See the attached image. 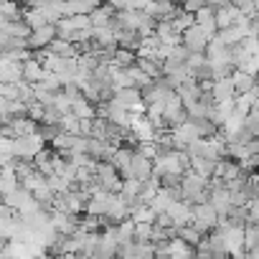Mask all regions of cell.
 <instances>
[{
	"label": "cell",
	"mask_w": 259,
	"mask_h": 259,
	"mask_svg": "<svg viewBox=\"0 0 259 259\" xmlns=\"http://www.w3.org/2000/svg\"><path fill=\"white\" fill-rule=\"evenodd\" d=\"M234 89H236V97H241V94H249V92H254L256 89V76H249L246 71H234Z\"/></svg>",
	"instance_id": "cell-18"
},
{
	"label": "cell",
	"mask_w": 259,
	"mask_h": 259,
	"mask_svg": "<svg viewBox=\"0 0 259 259\" xmlns=\"http://www.w3.org/2000/svg\"><path fill=\"white\" fill-rule=\"evenodd\" d=\"M181 188H183V196H186V201L191 203L198 193H203V191H211V181H206V178H201L198 173H193V170H188L186 176H183V183H181Z\"/></svg>",
	"instance_id": "cell-5"
},
{
	"label": "cell",
	"mask_w": 259,
	"mask_h": 259,
	"mask_svg": "<svg viewBox=\"0 0 259 259\" xmlns=\"http://www.w3.org/2000/svg\"><path fill=\"white\" fill-rule=\"evenodd\" d=\"M21 188V178L13 168H3V178H0V191H3V196H11Z\"/></svg>",
	"instance_id": "cell-19"
},
{
	"label": "cell",
	"mask_w": 259,
	"mask_h": 259,
	"mask_svg": "<svg viewBox=\"0 0 259 259\" xmlns=\"http://www.w3.org/2000/svg\"><path fill=\"white\" fill-rule=\"evenodd\" d=\"M51 224L56 226V231L61 236H76L81 229V219L74 213H64V211H54L51 213Z\"/></svg>",
	"instance_id": "cell-4"
},
{
	"label": "cell",
	"mask_w": 259,
	"mask_h": 259,
	"mask_svg": "<svg viewBox=\"0 0 259 259\" xmlns=\"http://www.w3.org/2000/svg\"><path fill=\"white\" fill-rule=\"evenodd\" d=\"M0 33H8V36L21 38V41H28L33 36V31L26 21H3V18H0Z\"/></svg>",
	"instance_id": "cell-7"
},
{
	"label": "cell",
	"mask_w": 259,
	"mask_h": 259,
	"mask_svg": "<svg viewBox=\"0 0 259 259\" xmlns=\"http://www.w3.org/2000/svg\"><path fill=\"white\" fill-rule=\"evenodd\" d=\"M170 23H173V31L183 36L188 28H193V26H196V16H191V13H186L183 8H178V13L170 18Z\"/></svg>",
	"instance_id": "cell-21"
},
{
	"label": "cell",
	"mask_w": 259,
	"mask_h": 259,
	"mask_svg": "<svg viewBox=\"0 0 259 259\" xmlns=\"http://www.w3.org/2000/svg\"><path fill=\"white\" fill-rule=\"evenodd\" d=\"M44 92H51V94H61L64 92V79L59 76V74H49L46 71V76H44V81L38 84Z\"/></svg>",
	"instance_id": "cell-26"
},
{
	"label": "cell",
	"mask_w": 259,
	"mask_h": 259,
	"mask_svg": "<svg viewBox=\"0 0 259 259\" xmlns=\"http://www.w3.org/2000/svg\"><path fill=\"white\" fill-rule=\"evenodd\" d=\"M130 133L138 138V143H155V138H158L155 124L148 119V114L145 117L133 114V119H130Z\"/></svg>",
	"instance_id": "cell-3"
},
{
	"label": "cell",
	"mask_w": 259,
	"mask_h": 259,
	"mask_svg": "<svg viewBox=\"0 0 259 259\" xmlns=\"http://www.w3.org/2000/svg\"><path fill=\"white\" fill-rule=\"evenodd\" d=\"M211 206L219 211V216H229V211H231V193H229V188H211Z\"/></svg>",
	"instance_id": "cell-12"
},
{
	"label": "cell",
	"mask_w": 259,
	"mask_h": 259,
	"mask_svg": "<svg viewBox=\"0 0 259 259\" xmlns=\"http://www.w3.org/2000/svg\"><path fill=\"white\" fill-rule=\"evenodd\" d=\"M44 76H46L44 64H41L36 56H33L31 61H26V64H23V79H26L28 84H33V87H36V84H41V81H44Z\"/></svg>",
	"instance_id": "cell-15"
},
{
	"label": "cell",
	"mask_w": 259,
	"mask_h": 259,
	"mask_svg": "<svg viewBox=\"0 0 259 259\" xmlns=\"http://www.w3.org/2000/svg\"><path fill=\"white\" fill-rule=\"evenodd\" d=\"M117 239H119V246L122 244H135V221L133 219L117 224Z\"/></svg>",
	"instance_id": "cell-23"
},
{
	"label": "cell",
	"mask_w": 259,
	"mask_h": 259,
	"mask_svg": "<svg viewBox=\"0 0 259 259\" xmlns=\"http://www.w3.org/2000/svg\"><path fill=\"white\" fill-rule=\"evenodd\" d=\"M23 8H26V13H23V21H26V23L31 26V31H41V28L51 26L44 11H31L28 6H23Z\"/></svg>",
	"instance_id": "cell-22"
},
{
	"label": "cell",
	"mask_w": 259,
	"mask_h": 259,
	"mask_svg": "<svg viewBox=\"0 0 259 259\" xmlns=\"http://www.w3.org/2000/svg\"><path fill=\"white\" fill-rule=\"evenodd\" d=\"M114 97H117V102H119V104H124L127 109H133V107H138V104H143V102H145V97H143V89H138V87L119 89Z\"/></svg>",
	"instance_id": "cell-16"
},
{
	"label": "cell",
	"mask_w": 259,
	"mask_h": 259,
	"mask_svg": "<svg viewBox=\"0 0 259 259\" xmlns=\"http://www.w3.org/2000/svg\"><path fill=\"white\" fill-rule=\"evenodd\" d=\"M249 224H259V198H254L249 206Z\"/></svg>",
	"instance_id": "cell-38"
},
{
	"label": "cell",
	"mask_w": 259,
	"mask_h": 259,
	"mask_svg": "<svg viewBox=\"0 0 259 259\" xmlns=\"http://www.w3.org/2000/svg\"><path fill=\"white\" fill-rule=\"evenodd\" d=\"M0 99L21 102V87L18 84H0Z\"/></svg>",
	"instance_id": "cell-31"
},
{
	"label": "cell",
	"mask_w": 259,
	"mask_h": 259,
	"mask_svg": "<svg viewBox=\"0 0 259 259\" xmlns=\"http://www.w3.org/2000/svg\"><path fill=\"white\" fill-rule=\"evenodd\" d=\"M191 170H193V173H198L201 178L211 181V178L216 176V163H213V160H208V158H191Z\"/></svg>",
	"instance_id": "cell-20"
},
{
	"label": "cell",
	"mask_w": 259,
	"mask_h": 259,
	"mask_svg": "<svg viewBox=\"0 0 259 259\" xmlns=\"http://www.w3.org/2000/svg\"><path fill=\"white\" fill-rule=\"evenodd\" d=\"M153 173H155L153 160H148L145 155H140V153L135 150V155H133V176H135L140 183H148V181L153 178Z\"/></svg>",
	"instance_id": "cell-8"
},
{
	"label": "cell",
	"mask_w": 259,
	"mask_h": 259,
	"mask_svg": "<svg viewBox=\"0 0 259 259\" xmlns=\"http://www.w3.org/2000/svg\"><path fill=\"white\" fill-rule=\"evenodd\" d=\"M196 23H198V26H201V28H203L208 36H211V38L219 33V26H216V11L211 8V3H208V6H206V8L198 13V16H196Z\"/></svg>",
	"instance_id": "cell-14"
},
{
	"label": "cell",
	"mask_w": 259,
	"mask_h": 259,
	"mask_svg": "<svg viewBox=\"0 0 259 259\" xmlns=\"http://www.w3.org/2000/svg\"><path fill=\"white\" fill-rule=\"evenodd\" d=\"M79 130H81V119H79L76 114H64V117H61V133L79 138Z\"/></svg>",
	"instance_id": "cell-27"
},
{
	"label": "cell",
	"mask_w": 259,
	"mask_h": 259,
	"mask_svg": "<svg viewBox=\"0 0 259 259\" xmlns=\"http://www.w3.org/2000/svg\"><path fill=\"white\" fill-rule=\"evenodd\" d=\"M21 186H23L26 191H31V193H36V191H38L41 186H46V178H44V176H41V173L36 170L33 176H28L26 181H21Z\"/></svg>",
	"instance_id": "cell-32"
},
{
	"label": "cell",
	"mask_w": 259,
	"mask_h": 259,
	"mask_svg": "<svg viewBox=\"0 0 259 259\" xmlns=\"http://www.w3.org/2000/svg\"><path fill=\"white\" fill-rule=\"evenodd\" d=\"M71 114H76L79 119H97V104H92L84 94L71 99Z\"/></svg>",
	"instance_id": "cell-11"
},
{
	"label": "cell",
	"mask_w": 259,
	"mask_h": 259,
	"mask_svg": "<svg viewBox=\"0 0 259 259\" xmlns=\"http://www.w3.org/2000/svg\"><path fill=\"white\" fill-rule=\"evenodd\" d=\"M244 246H246V251H251V249L259 246V226L256 224H249L246 226V231H244Z\"/></svg>",
	"instance_id": "cell-28"
},
{
	"label": "cell",
	"mask_w": 259,
	"mask_h": 259,
	"mask_svg": "<svg viewBox=\"0 0 259 259\" xmlns=\"http://www.w3.org/2000/svg\"><path fill=\"white\" fill-rule=\"evenodd\" d=\"M31 201H33V193H31V191H26L23 186H21L16 193L3 196V206H8V208H13V211H18V213H21V211H23V208H26Z\"/></svg>",
	"instance_id": "cell-10"
},
{
	"label": "cell",
	"mask_w": 259,
	"mask_h": 259,
	"mask_svg": "<svg viewBox=\"0 0 259 259\" xmlns=\"http://www.w3.org/2000/svg\"><path fill=\"white\" fill-rule=\"evenodd\" d=\"M216 178H221L224 183H231V181L246 178V176H244V170H241V163H236V160H231V158H224V160L216 163Z\"/></svg>",
	"instance_id": "cell-6"
},
{
	"label": "cell",
	"mask_w": 259,
	"mask_h": 259,
	"mask_svg": "<svg viewBox=\"0 0 259 259\" xmlns=\"http://www.w3.org/2000/svg\"><path fill=\"white\" fill-rule=\"evenodd\" d=\"M97 8H99L97 0H71V3H66V18H74V16H92Z\"/></svg>",
	"instance_id": "cell-13"
},
{
	"label": "cell",
	"mask_w": 259,
	"mask_h": 259,
	"mask_svg": "<svg viewBox=\"0 0 259 259\" xmlns=\"http://www.w3.org/2000/svg\"><path fill=\"white\" fill-rule=\"evenodd\" d=\"M138 153L145 155L148 160H155V158H158V148H155V143H140V145H138Z\"/></svg>",
	"instance_id": "cell-35"
},
{
	"label": "cell",
	"mask_w": 259,
	"mask_h": 259,
	"mask_svg": "<svg viewBox=\"0 0 259 259\" xmlns=\"http://www.w3.org/2000/svg\"><path fill=\"white\" fill-rule=\"evenodd\" d=\"M170 135H173V143H176V150H183V153H186V150H188V148H191L193 143H198V140H203V138L198 135V130H196V124H193L191 119H188L186 124H181V127H176V130H173V133H170Z\"/></svg>",
	"instance_id": "cell-1"
},
{
	"label": "cell",
	"mask_w": 259,
	"mask_h": 259,
	"mask_svg": "<svg viewBox=\"0 0 259 259\" xmlns=\"http://www.w3.org/2000/svg\"><path fill=\"white\" fill-rule=\"evenodd\" d=\"M211 94H213V102H216V104H219V102H226V99H236L234 79H231V76H226V79H219V81H213V89H211Z\"/></svg>",
	"instance_id": "cell-9"
},
{
	"label": "cell",
	"mask_w": 259,
	"mask_h": 259,
	"mask_svg": "<svg viewBox=\"0 0 259 259\" xmlns=\"http://www.w3.org/2000/svg\"><path fill=\"white\" fill-rule=\"evenodd\" d=\"M153 231H155V224H135V241L138 244L153 241Z\"/></svg>",
	"instance_id": "cell-30"
},
{
	"label": "cell",
	"mask_w": 259,
	"mask_h": 259,
	"mask_svg": "<svg viewBox=\"0 0 259 259\" xmlns=\"http://www.w3.org/2000/svg\"><path fill=\"white\" fill-rule=\"evenodd\" d=\"M56 109L61 112V114H71V99L61 92V94H56Z\"/></svg>",
	"instance_id": "cell-36"
},
{
	"label": "cell",
	"mask_w": 259,
	"mask_h": 259,
	"mask_svg": "<svg viewBox=\"0 0 259 259\" xmlns=\"http://www.w3.org/2000/svg\"><path fill=\"white\" fill-rule=\"evenodd\" d=\"M206 64H208V56H206V54H191V56H188V61H186V66H188V71H191V74H196V71H198V69H203Z\"/></svg>",
	"instance_id": "cell-33"
},
{
	"label": "cell",
	"mask_w": 259,
	"mask_h": 259,
	"mask_svg": "<svg viewBox=\"0 0 259 259\" xmlns=\"http://www.w3.org/2000/svg\"><path fill=\"white\" fill-rule=\"evenodd\" d=\"M246 153H249V158L259 155V138H251V140L246 143Z\"/></svg>",
	"instance_id": "cell-39"
},
{
	"label": "cell",
	"mask_w": 259,
	"mask_h": 259,
	"mask_svg": "<svg viewBox=\"0 0 259 259\" xmlns=\"http://www.w3.org/2000/svg\"><path fill=\"white\" fill-rule=\"evenodd\" d=\"M216 38H219V41H221L226 49H234V46L244 44L246 33H244V28H239V26H231V28H226V31H219V33H216Z\"/></svg>",
	"instance_id": "cell-17"
},
{
	"label": "cell",
	"mask_w": 259,
	"mask_h": 259,
	"mask_svg": "<svg viewBox=\"0 0 259 259\" xmlns=\"http://www.w3.org/2000/svg\"><path fill=\"white\" fill-rule=\"evenodd\" d=\"M173 203H176V201H173V198H170V193L163 188V191H160V193H158V196L150 201V208H153V211L160 216V213H168V208H170Z\"/></svg>",
	"instance_id": "cell-24"
},
{
	"label": "cell",
	"mask_w": 259,
	"mask_h": 259,
	"mask_svg": "<svg viewBox=\"0 0 259 259\" xmlns=\"http://www.w3.org/2000/svg\"><path fill=\"white\" fill-rule=\"evenodd\" d=\"M155 226H160V229H176V224H173V219H170L168 213H160V216L155 219Z\"/></svg>",
	"instance_id": "cell-37"
},
{
	"label": "cell",
	"mask_w": 259,
	"mask_h": 259,
	"mask_svg": "<svg viewBox=\"0 0 259 259\" xmlns=\"http://www.w3.org/2000/svg\"><path fill=\"white\" fill-rule=\"evenodd\" d=\"M246 130L254 138H259V109H251V114L246 117Z\"/></svg>",
	"instance_id": "cell-34"
},
{
	"label": "cell",
	"mask_w": 259,
	"mask_h": 259,
	"mask_svg": "<svg viewBox=\"0 0 259 259\" xmlns=\"http://www.w3.org/2000/svg\"><path fill=\"white\" fill-rule=\"evenodd\" d=\"M178 236H181V239H183L188 246H193V249H196V246H198V244L206 239V236H203V234H201V231L193 226V224H191V226H183V229H178Z\"/></svg>",
	"instance_id": "cell-25"
},
{
	"label": "cell",
	"mask_w": 259,
	"mask_h": 259,
	"mask_svg": "<svg viewBox=\"0 0 259 259\" xmlns=\"http://www.w3.org/2000/svg\"><path fill=\"white\" fill-rule=\"evenodd\" d=\"M208 44H211V36H208V33H206L198 23L183 33V46H186L191 54H206Z\"/></svg>",
	"instance_id": "cell-2"
},
{
	"label": "cell",
	"mask_w": 259,
	"mask_h": 259,
	"mask_svg": "<svg viewBox=\"0 0 259 259\" xmlns=\"http://www.w3.org/2000/svg\"><path fill=\"white\" fill-rule=\"evenodd\" d=\"M135 256H138V259H158L155 244H153V241H143V244L135 241Z\"/></svg>",
	"instance_id": "cell-29"
}]
</instances>
